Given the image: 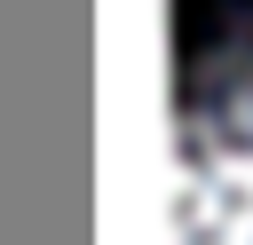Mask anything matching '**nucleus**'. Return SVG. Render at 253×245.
<instances>
[{"label": "nucleus", "instance_id": "obj_1", "mask_svg": "<svg viewBox=\"0 0 253 245\" xmlns=\"http://www.w3.org/2000/svg\"><path fill=\"white\" fill-rule=\"evenodd\" d=\"M174 245H253V8L198 55L182 87Z\"/></svg>", "mask_w": 253, "mask_h": 245}]
</instances>
